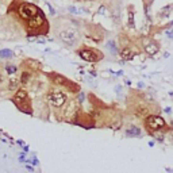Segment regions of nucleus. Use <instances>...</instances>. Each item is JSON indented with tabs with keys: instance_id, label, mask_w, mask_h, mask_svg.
I'll list each match as a JSON object with an SVG mask.
<instances>
[{
	"instance_id": "obj_1",
	"label": "nucleus",
	"mask_w": 173,
	"mask_h": 173,
	"mask_svg": "<svg viewBox=\"0 0 173 173\" xmlns=\"http://www.w3.org/2000/svg\"><path fill=\"white\" fill-rule=\"evenodd\" d=\"M58 38L64 45H66L68 47L74 46L76 43H79L80 41V34L76 29L73 27H65V29L58 31Z\"/></svg>"
},
{
	"instance_id": "obj_2",
	"label": "nucleus",
	"mask_w": 173,
	"mask_h": 173,
	"mask_svg": "<svg viewBox=\"0 0 173 173\" xmlns=\"http://www.w3.org/2000/svg\"><path fill=\"white\" fill-rule=\"evenodd\" d=\"M77 54L81 60L87 62H97L103 60V53L99 52L97 49H92V47H81L77 50Z\"/></svg>"
},
{
	"instance_id": "obj_3",
	"label": "nucleus",
	"mask_w": 173,
	"mask_h": 173,
	"mask_svg": "<svg viewBox=\"0 0 173 173\" xmlns=\"http://www.w3.org/2000/svg\"><path fill=\"white\" fill-rule=\"evenodd\" d=\"M12 102L16 104V107H18L21 111H24V112H31V110L30 108V99H29V95H27V92L24 91V89H19L16 93H15V96L12 97Z\"/></svg>"
},
{
	"instance_id": "obj_4",
	"label": "nucleus",
	"mask_w": 173,
	"mask_h": 173,
	"mask_svg": "<svg viewBox=\"0 0 173 173\" xmlns=\"http://www.w3.org/2000/svg\"><path fill=\"white\" fill-rule=\"evenodd\" d=\"M46 97H47V102H49L53 107H56V108H61L68 100L66 93L62 91H52L47 93Z\"/></svg>"
},
{
	"instance_id": "obj_5",
	"label": "nucleus",
	"mask_w": 173,
	"mask_h": 173,
	"mask_svg": "<svg viewBox=\"0 0 173 173\" xmlns=\"http://www.w3.org/2000/svg\"><path fill=\"white\" fill-rule=\"evenodd\" d=\"M18 12L19 15L22 16V19H26V21H29L30 18H32V16H35L37 14H39V8L38 7H35L34 4H30V3H22L21 6L18 7Z\"/></svg>"
},
{
	"instance_id": "obj_6",
	"label": "nucleus",
	"mask_w": 173,
	"mask_h": 173,
	"mask_svg": "<svg viewBox=\"0 0 173 173\" xmlns=\"http://www.w3.org/2000/svg\"><path fill=\"white\" fill-rule=\"evenodd\" d=\"M43 24H46V19H45V16L39 12V14L35 15V16H32V18H30L29 21H27V29H29L30 32L42 31Z\"/></svg>"
},
{
	"instance_id": "obj_7",
	"label": "nucleus",
	"mask_w": 173,
	"mask_h": 173,
	"mask_svg": "<svg viewBox=\"0 0 173 173\" xmlns=\"http://www.w3.org/2000/svg\"><path fill=\"white\" fill-rule=\"evenodd\" d=\"M145 126L147 127L152 131H160L161 129H164L166 126L165 120L162 119L161 116H157V115H150V116L146 118L145 120Z\"/></svg>"
},
{
	"instance_id": "obj_8",
	"label": "nucleus",
	"mask_w": 173,
	"mask_h": 173,
	"mask_svg": "<svg viewBox=\"0 0 173 173\" xmlns=\"http://www.w3.org/2000/svg\"><path fill=\"white\" fill-rule=\"evenodd\" d=\"M144 49L149 56H154V54L158 53L160 47H158V45L155 43L154 41H152V39H144Z\"/></svg>"
},
{
	"instance_id": "obj_9",
	"label": "nucleus",
	"mask_w": 173,
	"mask_h": 173,
	"mask_svg": "<svg viewBox=\"0 0 173 173\" xmlns=\"http://www.w3.org/2000/svg\"><path fill=\"white\" fill-rule=\"evenodd\" d=\"M120 57H122V60H124V61H130V60H133V57H134V52H133L130 47H124V49L120 52Z\"/></svg>"
},
{
	"instance_id": "obj_10",
	"label": "nucleus",
	"mask_w": 173,
	"mask_h": 173,
	"mask_svg": "<svg viewBox=\"0 0 173 173\" xmlns=\"http://www.w3.org/2000/svg\"><path fill=\"white\" fill-rule=\"evenodd\" d=\"M126 135L127 137H139L141 135V130L138 129L137 126H130L126 130Z\"/></svg>"
},
{
	"instance_id": "obj_11",
	"label": "nucleus",
	"mask_w": 173,
	"mask_h": 173,
	"mask_svg": "<svg viewBox=\"0 0 173 173\" xmlns=\"http://www.w3.org/2000/svg\"><path fill=\"white\" fill-rule=\"evenodd\" d=\"M30 80H31V73H30V72H27V71H24V72H22L21 77H19V84L26 85Z\"/></svg>"
},
{
	"instance_id": "obj_12",
	"label": "nucleus",
	"mask_w": 173,
	"mask_h": 173,
	"mask_svg": "<svg viewBox=\"0 0 173 173\" xmlns=\"http://www.w3.org/2000/svg\"><path fill=\"white\" fill-rule=\"evenodd\" d=\"M4 69H6V72L10 74V76H14V74L18 72V66H16L15 64H6Z\"/></svg>"
},
{
	"instance_id": "obj_13",
	"label": "nucleus",
	"mask_w": 173,
	"mask_h": 173,
	"mask_svg": "<svg viewBox=\"0 0 173 173\" xmlns=\"http://www.w3.org/2000/svg\"><path fill=\"white\" fill-rule=\"evenodd\" d=\"M106 46H107V49L111 52L112 56H116L118 54V47H116V43H115L114 41H108V43H106Z\"/></svg>"
},
{
	"instance_id": "obj_14",
	"label": "nucleus",
	"mask_w": 173,
	"mask_h": 173,
	"mask_svg": "<svg viewBox=\"0 0 173 173\" xmlns=\"http://www.w3.org/2000/svg\"><path fill=\"white\" fill-rule=\"evenodd\" d=\"M12 56H14L12 50H10V49H1V50H0V58L8 60V58H11Z\"/></svg>"
},
{
	"instance_id": "obj_15",
	"label": "nucleus",
	"mask_w": 173,
	"mask_h": 173,
	"mask_svg": "<svg viewBox=\"0 0 173 173\" xmlns=\"http://www.w3.org/2000/svg\"><path fill=\"white\" fill-rule=\"evenodd\" d=\"M170 8H172V6H166V7H164V8H161V11H160V16H168L169 15V12H170Z\"/></svg>"
},
{
	"instance_id": "obj_16",
	"label": "nucleus",
	"mask_w": 173,
	"mask_h": 173,
	"mask_svg": "<svg viewBox=\"0 0 173 173\" xmlns=\"http://www.w3.org/2000/svg\"><path fill=\"white\" fill-rule=\"evenodd\" d=\"M18 84H19V80L12 79L11 81H10V84H8V88L10 89H14V88H16V87H18Z\"/></svg>"
},
{
	"instance_id": "obj_17",
	"label": "nucleus",
	"mask_w": 173,
	"mask_h": 173,
	"mask_svg": "<svg viewBox=\"0 0 173 173\" xmlns=\"http://www.w3.org/2000/svg\"><path fill=\"white\" fill-rule=\"evenodd\" d=\"M129 26L134 27V12L129 11Z\"/></svg>"
},
{
	"instance_id": "obj_18",
	"label": "nucleus",
	"mask_w": 173,
	"mask_h": 173,
	"mask_svg": "<svg viewBox=\"0 0 173 173\" xmlns=\"http://www.w3.org/2000/svg\"><path fill=\"white\" fill-rule=\"evenodd\" d=\"M165 34H166V37L168 38H173V30H166V32H165Z\"/></svg>"
},
{
	"instance_id": "obj_19",
	"label": "nucleus",
	"mask_w": 173,
	"mask_h": 173,
	"mask_svg": "<svg viewBox=\"0 0 173 173\" xmlns=\"http://www.w3.org/2000/svg\"><path fill=\"white\" fill-rule=\"evenodd\" d=\"M77 100H79L80 103L84 102V93H80V95H79V97H77Z\"/></svg>"
},
{
	"instance_id": "obj_20",
	"label": "nucleus",
	"mask_w": 173,
	"mask_h": 173,
	"mask_svg": "<svg viewBox=\"0 0 173 173\" xmlns=\"http://www.w3.org/2000/svg\"><path fill=\"white\" fill-rule=\"evenodd\" d=\"M69 11H71L72 14H77V12H79L76 8H74V7H69Z\"/></svg>"
},
{
	"instance_id": "obj_21",
	"label": "nucleus",
	"mask_w": 173,
	"mask_h": 173,
	"mask_svg": "<svg viewBox=\"0 0 173 173\" xmlns=\"http://www.w3.org/2000/svg\"><path fill=\"white\" fill-rule=\"evenodd\" d=\"M120 91H122V87H120V85H116V88H115V92H116V93H119Z\"/></svg>"
},
{
	"instance_id": "obj_22",
	"label": "nucleus",
	"mask_w": 173,
	"mask_h": 173,
	"mask_svg": "<svg viewBox=\"0 0 173 173\" xmlns=\"http://www.w3.org/2000/svg\"><path fill=\"white\" fill-rule=\"evenodd\" d=\"M4 81V76H3V74H1V73H0V84H1V82H3Z\"/></svg>"
},
{
	"instance_id": "obj_23",
	"label": "nucleus",
	"mask_w": 173,
	"mask_h": 173,
	"mask_svg": "<svg viewBox=\"0 0 173 173\" xmlns=\"http://www.w3.org/2000/svg\"><path fill=\"white\" fill-rule=\"evenodd\" d=\"M38 43H45V38H43V39L39 38V39H38Z\"/></svg>"
},
{
	"instance_id": "obj_24",
	"label": "nucleus",
	"mask_w": 173,
	"mask_h": 173,
	"mask_svg": "<svg viewBox=\"0 0 173 173\" xmlns=\"http://www.w3.org/2000/svg\"><path fill=\"white\" fill-rule=\"evenodd\" d=\"M170 111H172V110H170L169 107H168V108H165V112H166V114H170Z\"/></svg>"
},
{
	"instance_id": "obj_25",
	"label": "nucleus",
	"mask_w": 173,
	"mask_h": 173,
	"mask_svg": "<svg viewBox=\"0 0 173 173\" xmlns=\"http://www.w3.org/2000/svg\"><path fill=\"white\" fill-rule=\"evenodd\" d=\"M170 26H173V21H172V22H170V23H169V27H170Z\"/></svg>"
}]
</instances>
